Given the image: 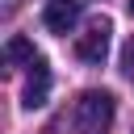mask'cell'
<instances>
[{
    "instance_id": "obj_5",
    "label": "cell",
    "mask_w": 134,
    "mask_h": 134,
    "mask_svg": "<svg viewBox=\"0 0 134 134\" xmlns=\"http://www.w3.org/2000/svg\"><path fill=\"white\" fill-rule=\"evenodd\" d=\"M4 63H8V67H17V63H29V67H34L38 54H34V46L17 34V38H8V46H4Z\"/></svg>"
},
{
    "instance_id": "obj_6",
    "label": "cell",
    "mask_w": 134,
    "mask_h": 134,
    "mask_svg": "<svg viewBox=\"0 0 134 134\" xmlns=\"http://www.w3.org/2000/svg\"><path fill=\"white\" fill-rule=\"evenodd\" d=\"M121 71L134 80V38H130V42H126V50H121Z\"/></svg>"
},
{
    "instance_id": "obj_1",
    "label": "cell",
    "mask_w": 134,
    "mask_h": 134,
    "mask_svg": "<svg viewBox=\"0 0 134 134\" xmlns=\"http://www.w3.org/2000/svg\"><path fill=\"white\" fill-rule=\"evenodd\" d=\"M75 126L84 130V134H105L109 126H113V96L109 92H84L80 100H75Z\"/></svg>"
},
{
    "instance_id": "obj_7",
    "label": "cell",
    "mask_w": 134,
    "mask_h": 134,
    "mask_svg": "<svg viewBox=\"0 0 134 134\" xmlns=\"http://www.w3.org/2000/svg\"><path fill=\"white\" fill-rule=\"evenodd\" d=\"M130 13H134V0H130Z\"/></svg>"
},
{
    "instance_id": "obj_3",
    "label": "cell",
    "mask_w": 134,
    "mask_h": 134,
    "mask_svg": "<svg viewBox=\"0 0 134 134\" xmlns=\"http://www.w3.org/2000/svg\"><path fill=\"white\" fill-rule=\"evenodd\" d=\"M75 21H80V0H50L42 13V25L50 34H71Z\"/></svg>"
},
{
    "instance_id": "obj_2",
    "label": "cell",
    "mask_w": 134,
    "mask_h": 134,
    "mask_svg": "<svg viewBox=\"0 0 134 134\" xmlns=\"http://www.w3.org/2000/svg\"><path fill=\"white\" fill-rule=\"evenodd\" d=\"M109 34H113V21H109V17H92L88 29L75 38V54H80L84 63H105V54H109Z\"/></svg>"
},
{
    "instance_id": "obj_4",
    "label": "cell",
    "mask_w": 134,
    "mask_h": 134,
    "mask_svg": "<svg viewBox=\"0 0 134 134\" xmlns=\"http://www.w3.org/2000/svg\"><path fill=\"white\" fill-rule=\"evenodd\" d=\"M46 92H50V67L38 59V63H34V71H29V84H25L21 105H25V109H38V105H46Z\"/></svg>"
}]
</instances>
